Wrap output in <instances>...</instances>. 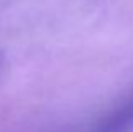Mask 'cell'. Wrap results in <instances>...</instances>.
Wrapping results in <instances>:
<instances>
[]
</instances>
